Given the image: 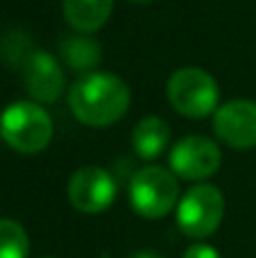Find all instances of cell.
I'll return each instance as SVG.
<instances>
[{"instance_id": "obj_2", "label": "cell", "mask_w": 256, "mask_h": 258, "mask_svg": "<svg viewBox=\"0 0 256 258\" xmlns=\"http://www.w3.org/2000/svg\"><path fill=\"white\" fill-rule=\"evenodd\" d=\"M52 118L34 100L9 104L0 116V136L21 154H39L52 141Z\"/></svg>"}, {"instance_id": "obj_12", "label": "cell", "mask_w": 256, "mask_h": 258, "mask_svg": "<svg viewBox=\"0 0 256 258\" xmlns=\"http://www.w3.org/2000/svg\"><path fill=\"white\" fill-rule=\"evenodd\" d=\"M170 143V127L163 118L148 116L136 122L132 132V147L141 159H157Z\"/></svg>"}, {"instance_id": "obj_15", "label": "cell", "mask_w": 256, "mask_h": 258, "mask_svg": "<svg viewBox=\"0 0 256 258\" xmlns=\"http://www.w3.org/2000/svg\"><path fill=\"white\" fill-rule=\"evenodd\" d=\"M181 258H220V251L216 247L207 245V242H195L184 251Z\"/></svg>"}, {"instance_id": "obj_1", "label": "cell", "mask_w": 256, "mask_h": 258, "mask_svg": "<svg viewBox=\"0 0 256 258\" xmlns=\"http://www.w3.org/2000/svg\"><path fill=\"white\" fill-rule=\"evenodd\" d=\"M132 104V91L116 73L91 71L75 80L68 91L73 116L86 127L116 125Z\"/></svg>"}, {"instance_id": "obj_8", "label": "cell", "mask_w": 256, "mask_h": 258, "mask_svg": "<svg viewBox=\"0 0 256 258\" xmlns=\"http://www.w3.org/2000/svg\"><path fill=\"white\" fill-rule=\"evenodd\" d=\"M213 132L225 145L234 150L256 147V102L231 100L213 113Z\"/></svg>"}, {"instance_id": "obj_17", "label": "cell", "mask_w": 256, "mask_h": 258, "mask_svg": "<svg viewBox=\"0 0 256 258\" xmlns=\"http://www.w3.org/2000/svg\"><path fill=\"white\" fill-rule=\"evenodd\" d=\"M132 3H136V5H148V3H154V0H132Z\"/></svg>"}, {"instance_id": "obj_18", "label": "cell", "mask_w": 256, "mask_h": 258, "mask_svg": "<svg viewBox=\"0 0 256 258\" xmlns=\"http://www.w3.org/2000/svg\"><path fill=\"white\" fill-rule=\"evenodd\" d=\"M43 258H54V256H43Z\"/></svg>"}, {"instance_id": "obj_9", "label": "cell", "mask_w": 256, "mask_h": 258, "mask_svg": "<svg viewBox=\"0 0 256 258\" xmlns=\"http://www.w3.org/2000/svg\"><path fill=\"white\" fill-rule=\"evenodd\" d=\"M21 71L25 91L34 102L50 104L59 100V95L63 93V86H66L63 68L59 59L45 50H34Z\"/></svg>"}, {"instance_id": "obj_5", "label": "cell", "mask_w": 256, "mask_h": 258, "mask_svg": "<svg viewBox=\"0 0 256 258\" xmlns=\"http://www.w3.org/2000/svg\"><path fill=\"white\" fill-rule=\"evenodd\" d=\"M225 218V197L213 183H195L177 202V227L193 240L213 236Z\"/></svg>"}, {"instance_id": "obj_10", "label": "cell", "mask_w": 256, "mask_h": 258, "mask_svg": "<svg viewBox=\"0 0 256 258\" xmlns=\"http://www.w3.org/2000/svg\"><path fill=\"white\" fill-rule=\"evenodd\" d=\"M113 0H63V18L75 32L93 34L109 21Z\"/></svg>"}, {"instance_id": "obj_6", "label": "cell", "mask_w": 256, "mask_h": 258, "mask_svg": "<svg viewBox=\"0 0 256 258\" xmlns=\"http://www.w3.org/2000/svg\"><path fill=\"white\" fill-rule=\"evenodd\" d=\"M68 202L80 213H102L116 200L118 186L113 177L100 165H82L68 179Z\"/></svg>"}, {"instance_id": "obj_14", "label": "cell", "mask_w": 256, "mask_h": 258, "mask_svg": "<svg viewBox=\"0 0 256 258\" xmlns=\"http://www.w3.org/2000/svg\"><path fill=\"white\" fill-rule=\"evenodd\" d=\"M34 50L36 48L32 45L30 36L21 30H12L0 39V59L12 68H23Z\"/></svg>"}, {"instance_id": "obj_7", "label": "cell", "mask_w": 256, "mask_h": 258, "mask_svg": "<svg viewBox=\"0 0 256 258\" xmlns=\"http://www.w3.org/2000/svg\"><path fill=\"white\" fill-rule=\"evenodd\" d=\"M220 147L207 136H186L170 150V170L188 181H204L220 170Z\"/></svg>"}, {"instance_id": "obj_13", "label": "cell", "mask_w": 256, "mask_h": 258, "mask_svg": "<svg viewBox=\"0 0 256 258\" xmlns=\"http://www.w3.org/2000/svg\"><path fill=\"white\" fill-rule=\"evenodd\" d=\"M30 238L16 220L0 218V258H27Z\"/></svg>"}, {"instance_id": "obj_11", "label": "cell", "mask_w": 256, "mask_h": 258, "mask_svg": "<svg viewBox=\"0 0 256 258\" xmlns=\"http://www.w3.org/2000/svg\"><path fill=\"white\" fill-rule=\"evenodd\" d=\"M59 54H61V61L68 68L82 73V75L95 71L98 63L102 61V48H100V43L91 34H84V32L63 36L61 43H59Z\"/></svg>"}, {"instance_id": "obj_16", "label": "cell", "mask_w": 256, "mask_h": 258, "mask_svg": "<svg viewBox=\"0 0 256 258\" xmlns=\"http://www.w3.org/2000/svg\"><path fill=\"white\" fill-rule=\"evenodd\" d=\"M130 258H166V256L157 249H139V251H134Z\"/></svg>"}, {"instance_id": "obj_4", "label": "cell", "mask_w": 256, "mask_h": 258, "mask_svg": "<svg viewBox=\"0 0 256 258\" xmlns=\"http://www.w3.org/2000/svg\"><path fill=\"white\" fill-rule=\"evenodd\" d=\"M130 202L132 209L145 220H159L177 209L179 202V183L172 170L159 165H145L136 170L130 179Z\"/></svg>"}, {"instance_id": "obj_3", "label": "cell", "mask_w": 256, "mask_h": 258, "mask_svg": "<svg viewBox=\"0 0 256 258\" xmlns=\"http://www.w3.org/2000/svg\"><path fill=\"white\" fill-rule=\"evenodd\" d=\"M166 91L172 109L193 120L216 113L220 102V86L213 80V75L195 66L179 68L172 73Z\"/></svg>"}]
</instances>
